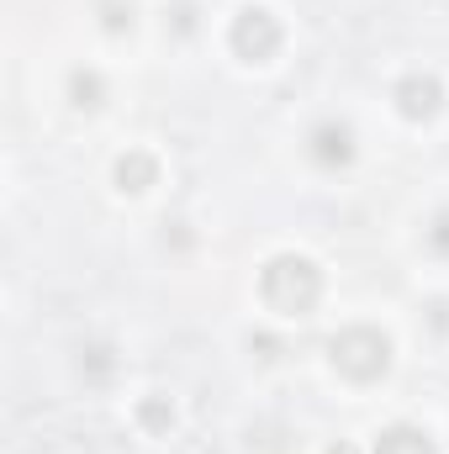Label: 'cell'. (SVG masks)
<instances>
[{
    "label": "cell",
    "mask_w": 449,
    "mask_h": 454,
    "mask_svg": "<svg viewBox=\"0 0 449 454\" xmlns=\"http://www.w3.org/2000/svg\"><path fill=\"white\" fill-rule=\"evenodd\" d=\"M264 291H270V301H275V307H286V312H302V307L312 301L318 280H312V270H307L302 259H280V264H270V275H264Z\"/></svg>",
    "instance_id": "cell-1"
},
{
    "label": "cell",
    "mask_w": 449,
    "mask_h": 454,
    "mask_svg": "<svg viewBox=\"0 0 449 454\" xmlns=\"http://www.w3.org/2000/svg\"><path fill=\"white\" fill-rule=\"evenodd\" d=\"M238 43H243V48L254 43V53H264V48L275 43V27L264 21V11H248V16H243V27H238Z\"/></svg>",
    "instance_id": "cell-2"
},
{
    "label": "cell",
    "mask_w": 449,
    "mask_h": 454,
    "mask_svg": "<svg viewBox=\"0 0 449 454\" xmlns=\"http://www.w3.org/2000/svg\"><path fill=\"white\" fill-rule=\"evenodd\" d=\"M375 454H429V444H423V434L397 428V434H386V439H381V450H375Z\"/></svg>",
    "instance_id": "cell-3"
}]
</instances>
